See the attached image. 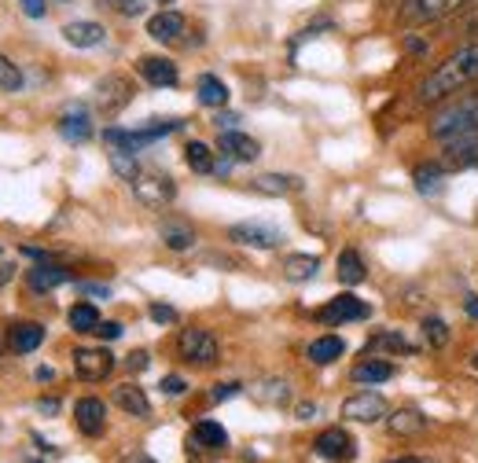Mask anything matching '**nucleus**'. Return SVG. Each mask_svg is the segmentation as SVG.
Listing matches in <instances>:
<instances>
[{
	"mask_svg": "<svg viewBox=\"0 0 478 463\" xmlns=\"http://www.w3.org/2000/svg\"><path fill=\"white\" fill-rule=\"evenodd\" d=\"M478 81V41H464L460 48H453L441 63L416 85V96L420 103H434V100H449L453 92L467 88Z\"/></svg>",
	"mask_w": 478,
	"mask_h": 463,
	"instance_id": "nucleus-1",
	"label": "nucleus"
},
{
	"mask_svg": "<svg viewBox=\"0 0 478 463\" xmlns=\"http://www.w3.org/2000/svg\"><path fill=\"white\" fill-rule=\"evenodd\" d=\"M129 188L144 206H152V210H162V206H169L177 199L173 177L155 169V166H136V173L129 177Z\"/></svg>",
	"mask_w": 478,
	"mask_h": 463,
	"instance_id": "nucleus-2",
	"label": "nucleus"
},
{
	"mask_svg": "<svg viewBox=\"0 0 478 463\" xmlns=\"http://www.w3.org/2000/svg\"><path fill=\"white\" fill-rule=\"evenodd\" d=\"M431 133L438 140H453L460 133H478V96L474 100H464V103H453V107H445L438 118H434V126Z\"/></svg>",
	"mask_w": 478,
	"mask_h": 463,
	"instance_id": "nucleus-3",
	"label": "nucleus"
},
{
	"mask_svg": "<svg viewBox=\"0 0 478 463\" xmlns=\"http://www.w3.org/2000/svg\"><path fill=\"white\" fill-rule=\"evenodd\" d=\"M177 353H181V360H188V364L206 368V364L218 360L221 346H218L214 331H206V327H185L181 338H177Z\"/></svg>",
	"mask_w": 478,
	"mask_h": 463,
	"instance_id": "nucleus-4",
	"label": "nucleus"
},
{
	"mask_svg": "<svg viewBox=\"0 0 478 463\" xmlns=\"http://www.w3.org/2000/svg\"><path fill=\"white\" fill-rule=\"evenodd\" d=\"M133 100V81L122 78V74H107L100 85H96V107L103 118H114L122 114V107Z\"/></svg>",
	"mask_w": 478,
	"mask_h": 463,
	"instance_id": "nucleus-5",
	"label": "nucleus"
},
{
	"mask_svg": "<svg viewBox=\"0 0 478 463\" xmlns=\"http://www.w3.org/2000/svg\"><path fill=\"white\" fill-rule=\"evenodd\" d=\"M228 239L239 246H254V251H273V246L284 243V232L273 225H261V221H243V225H232Z\"/></svg>",
	"mask_w": 478,
	"mask_h": 463,
	"instance_id": "nucleus-6",
	"label": "nucleus"
},
{
	"mask_svg": "<svg viewBox=\"0 0 478 463\" xmlns=\"http://www.w3.org/2000/svg\"><path fill=\"white\" fill-rule=\"evenodd\" d=\"M368 313L372 309L357 294H339V298H332L327 305L317 309V320L320 324H350V320H368Z\"/></svg>",
	"mask_w": 478,
	"mask_h": 463,
	"instance_id": "nucleus-7",
	"label": "nucleus"
},
{
	"mask_svg": "<svg viewBox=\"0 0 478 463\" xmlns=\"http://www.w3.org/2000/svg\"><path fill=\"white\" fill-rule=\"evenodd\" d=\"M74 372L85 383H100L114 372V357L107 350H96V346H81V350H74Z\"/></svg>",
	"mask_w": 478,
	"mask_h": 463,
	"instance_id": "nucleus-8",
	"label": "nucleus"
},
{
	"mask_svg": "<svg viewBox=\"0 0 478 463\" xmlns=\"http://www.w3.org/2000/svg\"><path fill=\"white\" fill-rule=\"evenodd\" d=\"M342 416L353 423H379V419H386V401L375 390H361L342 401Z\"/></svg>",
	"mask_w": 478,
	"mask_h": 463,
	"instance_id": "nucleus-9",
	"label": "nucleus"
},
{
	"mask_svg": "<svg viewBox=\"0 0 478 463\" xmlns=\"http://www.w3.org/2000/svg\"><path fill=\"white\" fill-rule=\"evenodd\" d=\"M467 0H405L401 19L405 22H438V19H449L453 12H460Z\"/></svg>",
	"mask_w": 478,
	"mask_h": 463,
	"instance_id": "nucleus-10",
	"label": "nucleus"
},
{
	"mask_svg": "<svg viewBox=\"0 0 478 463\" xmlns=\"http://www.w3.org/2000/svg\"><path fill=\"white\" fill-rule=\"evenodd\" d=\"M313 449H317L320 459H332V463H350L357 456V442H353V434H346L342 426L324 430V434L313 442Z\"/></svg>",
	"mask_w": 478,
	"mask_h": 463,
	"instance_id": "nucleus-11",
	"label": "nucleus"
},
{
	"mask_svg": "<svg viewBox=\"0 0 478 463\" xmlns=\"http://www.w3.org/2000/svg\"><path fill=\"white\" fill-rule=\"evenodd\" d=\"M74 423L85 438H100L103 426H107V405L100 397H81L74 405Z\"/></svg>",
	"mask_w": 478,
	"mask_h": 463,
	"instance_id": "nucleus-12",
	"label": "nucleus"
},
{
	"mask_svg": "<svg viewBox=\"0 0 478 463\" xmlns=\"http://www.w3.org/2000/svg\"><path fill=\"white\" fill-rule=\"evenodd\" d=\"M136 70H140V78L147 85H155V88H173L177 81H181V74H177V63H169L166 55H140Z\"/></svg>",
	"mask_w": 478,
	"mask_h": 463,
	"instance_id": "nucleus-13",
	"label": "nucleus"
},
{
	"mask_svg": "<svg viewBox=\"0 0 478 463\" xmlns=\"http://www.w3.org/2000/svg\"><path fill=\"white\" fill-rule=\"evenodd\" d=\"M218 147L228 154L232 162H254L258 154H261V144H258L254 136H247V133H239V129H228V133H221Z\"/></svg>",
	"mask_w": 478,
	"mask_h": 463,
	"instance_id": "nucleus-14",
	"label": "nucleus"
},
{
	"mask_svg": "<svg viewBox=\"0 0 478 463\" xmlns=\"http://www.w3.org/2000/svg\"><path fill=\"white\" fill-rule=\"evenodd\" d=\"M70 280V272L63 269V265H55V261H41V265H34L26 272V284H29V291H55V287H63Z\"/></svg>",
	"mask_w": 478,
	"mask_h": 463,
	"instance_id": "nucleus-15",
	"label": "nucleus"
},
{
	"mask_svg": "<svg viewBox=\"0 0 478 463\" xmlns=\"http://www.w3.org/2000/svg\"><path fill=\"white\" fill-rule=\"evenodd\" d=\"M114 405L122 409L126 416H136V419H147L152 416V401H147V393L136 386V383H122L114 390Z\"/></svg>",
	"mask_w": 478,
	"mask_h": 463,
	"instance_id": "nucleus-16",
	"label": "nucleus"
},
{
	"mask_svg": "<svg viewBox=\"0 0 478 463\" xmlns=\"http://www.w3.org/2000/svg\"><path fill=\"white\" fill-rule=\"evenodd\" d=\"M63 37H67V45H74V48H96V45H103L107 29H103L100 22L78 19V22H67V26H63Z\"/></svg>",
	"mask_w": 478,
	"mask_h": 463,
	"instance_id": "nucleus-17",
	"label": "nucleus"
},
{
	"mask_svg": "<svg viewBox=\"0 0 478 463\" xmlns=\"http://www.w3.org/2000/svg\"><path fill=\"white\" fill-rule=\"evenodd\" d=\"M147 34H152L155 41H162V45H169V41H177L185 34V15L181 12H159V15H152L147 19Z\"/></svg>",
	"mask_w": 478,
	"mask_h": 463,
	"instance_id": "nucleus-18",
	"label": "nucleus"
},
{
	"mask_svg": "<svg viewBox=\"0 0 478 463\" xmlns=\"http://www.w3.org/2000/svg\"><path fill=\"white\" fill-rule=\"evenodd\" d=\"M59 136L70 140V144H81V140L93 136V121H88V111L85 107L63 111V118H59Z\"/></svg>",
	"mask_w": 478,
	"mask_h": 463,
	"instance_id": "nucleus-19",
	"label": "nucleus"
},
{
	"mask_svg": "<svg viewBox=\"0 0 478 463\" xmlns=\"http://www.w3.org/2000/svg\"><path fill=\"white\" fill-rule=\"evenodd\" d=\"M251 188L261 195H294V192H302V180L291 173H261L251 180Z\"/></svg>",
	"mask_w": 478,
	"mask_h": 463,
	"instance_id": "nucleus-20",
	"label": "nucleus"
},
{
	"mask_svg": "<svg viewBox=\"0 0 478 463\" xmlns=\"http://www.w3.org/2000/svg\"><path fill=\"white\" fill-rule=\"evenodd\" d=\"M41 343H45V327L34 324V320L12 324V331H8V346H12L15 353H34Z\"/></svg>",
	"mask_w": 478,
	"mask_h": 463,
	"instance_id": "nucleus-21",
	"label": "nucleus"
},
{
	"mask_svg": "<svg viewBox=\"0 0 478 463\" xmlns=\"http://www.w3.org/2000/svg\"><path fill=\"white\" fill-rule=\"evenodd\" d=\"M192 442H195L199 449L218 452V449H225V445H228V430H225L218 419H199V423H195V430H192Z\"/></svg>",
	"mask_w": 478,
	"mask_h": 463,
	"instance_id": "nucleus-22",
	"label": "nucleus"
},
{
	"mask_svg": "<svg viewBox=\"0 0 478 463\" xmlns=\"http://www.w3.org/2000/svg\"><path fill=\"white\" fill-rule=\"evenodd\" d=\"M445 159L457 162V166L478 162V133H460L453 140H445Z\"/></svg>",
	"mask_w": 478,
	"mask_h": 463,
	"instance_id": "nucleus-23",
	"label": "nucleus"
},
{
	"mask_svg": "<svg viewBox=\"0 0 478 463\" xmlns=\"http://www.w3.org/2000/svg\"><path fill=\"white\" fill-rule=\"evenodd\" d=\"M346 353V343L339 335H320V338H313L309 343V350H306V357L313 360V364H332V360H339Z\"/></svg>",
	"mask_w": 478,
	"mask_h": 463,
	"instance_id": "nucleus-24",
	"label": "nucleus"
},
{
	"mask_svg": "<svg viewBox=\"0 0 478 463\" xmlns=\"http://www.w3.org/2000/svg\"><path fill=\"white\" fill-rule=\"evenodd\" d=\"M159 239L169 246V251H192L195 228L185 225V221H162V225H159Z\"/></svg>",
	"mask_w": 478,
	"mask_h": 463,
	"instance_id": "nucleus-25",
	"label": "nucleus"
},
{
	"mask_svg": "<svg viewBox=\"0 0 478 463\" xmlns=\"http://www.w3.org/2000/svg\"><path fill=\"white\" fill-rule=\"evenodd\" d=\"M391 376H394V364L375 360V357H368V360H361L353 368V383L357 386H375V383H386Z\"/></svg>",
	"mask_w": 478,
	"mask_h": 463,
	"instance_id": "nucleus-26",
	"label": "nucleus"
},
{
	"mask_svg": "<svg viewBox=\"0 0 478 463\" xmlns=\"http://www.w3.org/2000/svg\"><path fill=\"white\" fill-rule=\"evenodd\" d=\"M195 92H199V103L202 107H225L228 103V85L221 78H214V74H202L199 85H195Z\"/></svg>",
	"mask_w": 478,
	"mask_h": 463,
	"instance_id": "nucleus-27",
	"label": "nucleus"
},
{
	"mask_svg": "<svg viewBox=\"0 0 478 463\" xmlns=\"http://www.w3.org/2000/svg\"><path fill=\"white\" fill-rule=\"evenodd\" d=\"M317 269H320V258H313V254H291V258L284 261V276H287L291 284H306V280H313Z\"/></svg>",
	"mask_w": 478,
	"mask_h": 463,
	"instance_id": "nucleus-28",
	"label": "nucleus"
},
{
	"mask_svg": "<svg viewBox=\"0 0 478 463\" xmlns=\"http://www.w3.org/2000/svg\"><path fill=\"white\" fill-rule=\"evenodd\" d=\"M335 272H339V284H346V287L365 284V276H368V269H365V261H361V254H357V251H342Z\"/></svg>",
	"mask_w": 478,
	"mask_h": 463,
	"instance_id": "nucleus-29",
	"label": "nucleus"
},
{
	"mask_svg": "<svg viewBox=\"0 0 478 463\" xmlns=\"http://www.w3.org/2000/svg\"><path fill=\"white\" fill-rule=\"evenodd\" d=\"M254 401H261V405H287L291 401V386L284 379H261L251 386Z\"/></svg>",
	"mask_w": 478,
	"mask_h": 463,
	"instance_id": "nucleus-30",
	"label": "nucleus"
},
{
	"mask_svg": "<svg viewBox=\"0 0 478 463\" xmlns=\"http://www.w3.org/2000/svg\"><path fill=\"white\" fill-rule=\"evenodd\" d=\"M185 162H188V169H192V173H214V169H218L214 151L206 147L202 140H192V144L185 147Z\"/></svg>",
	"mask_w": 478,
	"mask_h": 463,
	"instance_id": "nucleus-31",
	"label": "nucleus"
},
{
	"mask_svg": "<svg viewBox=\"0 0 478 463\" xmlns=\"http://www.w3.org/2000/svg\"><path fill=\"white\" fill-rule=\"evenodd\" d=\"M386 426H391L394 434H416V430L427 426V416L416 412V409H401V412H394V416H386Z\"/></svg>",
	"mask_w": 478,
	"mask_h": 463,
	"instance_id": "nucleus-32",
	"label": "nucleus"
},
{
	"mask_svg": "<svg viewBox=\"0 0 478 463\" xmlns=\"http://www.w3.org/2000/svg\"><path fill=\"white\" fill-rule=\"evenodd\" d=\"M67 320H70V327L81 331V335L100 327V313H96V305H93V302H78V305L70 309V313H67Z\"/></svg>",
	"mask_w": 478,
	"mask_h": 463,
	"instance_id": "nucleus-33",
	"label": "nucleus"
},
{
	"mask_svg": "<svg viewBox=\"0 0 478 463\" xmlns=\"http://www.w3.org/2000/svg\"><path fill=\"white\" fill-rule=\"evenodd\" d=\"M416 177V188H420L424 195H434V192H441V173L434 169V166H420L412 173Z\"/></svg>",
	"mask_w": 478,
	"mask_h": 463,
	"instance_id": "nucleus-34",
	"label": "nucleus"
},
{
	"mask_svg": "<svg viewBox=\"0 0 478 463\" xmlns=\"http://www.w3.org/2000/svg\"><path fill=\"white\" fill-rule=\"evenodd\" d=\"M0 88H4V92H19L22 88V70L12 63L8 55H0Z\"/></svg>",
	"mask_w": 478,
	"mask_h": 463,
	"instance_id": "nucleus-35",
	"label": "nucleus"
},
{
	"mask_svg": "<svg viewBox=\"0 0 478 463\" xmlns=\"http://www.w3.org/2000/svg\"><path fill=\"white\" fill-rule=\"evenodd\" d=\"M424 335H427V343L434 350H441L445 343H449V327H445V320H438V317H427L424 320Z\"/></svg>",
	"mask_w": 478,
	"mask_h": 463,
	"instance_id": "nucleus-36",
	"label": "nucleus"
},
{
	"mask_svg": "<svg viewBox=\"0 0 478 463\" xmlns=\"http://www.w3.org/2000/svg\"><path fill=\"white\" fill-rule=\"evenodd\" d=\"M372 350H401V353H412L408 338H405V335H394V331L375 335V338H372Z\"/></svg>",
	"mask_w": 478,
	"mask_h": 463,
	"instance_id": "nucleus-37",
	"label": "nucleus"
},
{
	"mask_svg": "<svg viewBox=\"0 0 478 463\" xmlns=\"http://www.w3.org/2000/svg\"><path fill=\"white\" fill-rule=\"evenodd\" d=\"M100 4L111 8V12H118V15H126V19L144 15V0H100Z\"/></svg>",
	"mask_w": 478,
	"mask_h": 463,
	"instance_id": "nucleus-38",
	"label": "nucleus"
},
{
	"mask_svg": "<svg viewBox=\"0 0 478 463\" xmlns=\"http://www.w3.org/2000/svg\"><path fill=\"white\" fill-rule=\"evenodd\" d=\"M235 393H243V383H218V386L210 390V401H228V397H235Z\"/></svg>",
	"mask_w": 478,
	"mask_h": 463,
	"instance_id": "nucleus-39",
	"label": "nucleus"
},
{
	"mask_svg": "<svg viewBox=\"0 0 478 463\" xmlns=\"http://www.w3.org/2000/svg\"><path fill=\"white\" fill-rule=\"evenodd\" d=\"M185 390H188V383H185L181 376H166V379H162V393H166V397H181Z\"/></svg>",
	"mask_w": 478,
	"mask_h": 463,
	"instance_id": "nucleus-40",
	"label": "nucleus"
},
{
	"mask_svg": "<svg viewBox=\"0 0 478 463\" xmlns=\"http://www.w3.org/2000/svg\"><path fill=\"white\" fill-rule=\"evenodd\" d=\"M96 335L107 338V343H114V338H122V324H118V320H100Z\"/></svg>",
	"mask_w": 478,
	"mask_h": 463,
	"instance_id": "nucleus-41",
	"label": "nucleus"
},
{
	"mask_svg": "<svg viewBox=\"0 0 478 463\" xmlns=\"http://www.w3.org/2000/svg\"><path fill=\"white\" fill-rule=\"evenodd\" d=\"M152 320H159V324H173V320H177V309L155 302V305H152Z\"/></svg>",
	"mask_w": 478,
	"mask_h": 463,
	"instance_id": "nucleus-42",
	"label": "nucleus"
},
{
	"mask_svg": "<svg viewBox=\"0 0 478 463\" xmlns=\"http://www.w3.org/2000/svg\"><path fill=\"white\" fill-rule=\"evenodd\" d=\"M19 4H22V12H26L29 19H45V12H48L45 0H19Z\"/></svg>",
	"mask_w": 478,
	"mask_h": 463,
	"instance_id": "nucleus-43",
	"label": "nucleus"
},
{
	"mask_svg": "<svg viewBox=\"0 0 478 463\" xmlns=\"http://www.w3.org/2000/svg\"><path fill=\"white\" fill-rule=\"evenodd\" d=\"M147 360H152V353H147V350H136V353H129V372H144V368H147Z\"/></svg>",
	"mask_w": 478,
	"mask_h": 463,
	"instance_id": "nucleus-44",
	"label": "nucleus"
},
{
	"mask_svg": "<svg viewBox=\"0 0 478 463\" xmlns=\"http://www.w3.org/2000/svg\"><path fill=\"white\" fill-rule=\"evenodd\" d=\"M235 121H239L235 114H218L214 126H218V133H228V129H235Z\"/></svg>",
	"mask_w": 478,
	"mask_h": 463,
	"instance_id": "nucleus-45",
	"label": "nucleus"
},
{
	"mask_svg": "<svg viewBox=\"0 0 478 463\" xmlns=\"http://www.w3.org/2000/svg\"><path fill=\"white\" fill-rule=\"evenodd\" d=\"M464 313H467L471 320H478V294H467V298H464Z\"/></svg>",
	"mask_w": 478,
	"mask_h": 463,
	"instance_id": "nucleus-46",
	"label": "nucleus"
},
{
	"mask_svg": "<svg viewBox=\"0 0 478 463\" xmlns=\"http://www.w3.org/2000/svg\"><path fill=\"white\" fill-rule=\"evenodd\" d=\"M464 34H471V41H478V12L471 19H464Z\"/></svg>",
	"mask_w": 478,
	"mask_h": 463,
	"instance_id": "nucleus-47",
	"label": "nucleus"
},
{
	"mask_svg": "<svg viewBox=\"0 0 478 463\" xmlns=\"http://www.w3.org/2000/svg\"><path fill=\"white\" fill-rule=\"evenodd\" d=\"M12 276H15V265H12V261H0V287H4Z\"/></svg>",
	"mask_w": 478,
	"mask_h": 463,
	"instance_id": "nucleus-48",
	"label": "nucleus"
},
{
	"mask_svg": "<svg viewBox=\"0 0 478 463\" xmlns=\"http://www.w3.org/2000/svg\"><path fill=\"white\" fill-rule=\"evenodd\" d=\"M81 291H85V294H96V298H107V294H111V291L100 287V284H81Z\"/></svg>",
	"mask_w": 478,
	"mask_h": 463,
	"instance_id": "nucleus-49",
	"label": "nucleus"
},
{
	"mask_svg": "<svg viewBox=\"0 0 478 463\" xmlns=\"http://www.w3.org/2000/svg\"><path fill=\"white\" fill-rule=\"evenodd\" d=\"M37 409H41V412H55V409H59V401H55V397H41V401H37Z\"/></svg>",
	"mask_w": 478,
	"mask_h": 463,
	"instance_id": "nucleus-50",
	"label": "nucleus"
},
{
	"mask_svg": "<svg viewBox=\"0 0 478 463\" xmlns=\"http://www.w3.org/2000/svg\"><path fill=\"white\" fill-rule=\"evenodd\" d=\"M317 416V405H298V419H313Z\"/></svg>",
	"mask_w": 478,
	"mask_h": 463,
	"instance_id": "nucleus-51",
	"label": "nucleus"
},
{
	"mask_svg": "<svg viewBox=\"0 0 478 463\" xmlns=\"http://www.w3.org/2000/svg\"><path fill=\"white\" fill-rule=\"evenodd\" d=\"M126 463H155V459H152V456H144V452H129Z\"/></svg>",
	"mask_w": 478,
	"mask_h": 463,
	"instance_id": "nucleus-52",
	"label": "nucleus"
},
{
	"mask_svg": "<svg viewBox=\"0 0 478 463\" xmlns=\"http://www.w3.org/2000/svg\"><path fill=\"white\" fill-rule=\"evenodd\" d=\"M391 463H420V459H391Z\"/></svg>",
	"mask_w": 478,
	"mask_h": 463,
	"instance_id": "nucleus-53",
	"label": "nucleus"
},
{
	"mask_svg": "<svg viewBox=\"0 0 478 463\" xmlns=\"http://www.w3.org/2000/svg\"><path fill=\"white\" fill-rule=\"evenodd\" d=\"M474 368H478V353H474Z\"/></svg>",
	"mask_w": 478,
	"mask_h": 463,
	"instance_id": "nucleus-54",
	"label": "nucleus"
},
{
	"mask_svg": "<svg viewBox=\"0 0 478 463\" xmlns=\"http://www.w3.org/2000/svg\"><path fill=\"white\" fill-rule=\"evenodd\" d=\"M467 4H471V0H467Z\"/></svg>",
	"mask_w": 478,
	"mask_h": 463,
	"instance_id": "nucleus-55",
	"label": "nucleus"
}]
</instances>
